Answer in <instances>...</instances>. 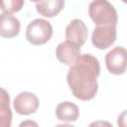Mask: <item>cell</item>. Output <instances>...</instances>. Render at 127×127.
Wrapping results in <instances>:
<instances>
[{"mask_svg": "<svg viewBox=\"0 0 127 127\" xmlns=\"http://www.w3.org/2000/svg\"><path fill=\"white\" fill-rule=\"evenodd\" d=\"M99 74V61L90 54L80 55L69 66L66 74V81L73 96L83 101L94 98L98 91Z\"/></svg>", "mask_w": 127, "mask_h": 127, "instance_id": "1", "label": "cell"}, {"mask_svg": "<svg viewBox=\"0 0 127 127\" xmlns=\"http://www.w3.org/2000/svg\"><path fill=\"white\" fill-rule=\"evenodd\" d=\"M88 15L96 26H116L117 11L108 0H93L88 6Z\"/></svg>", "mask_w": 127, "mask_h": 127, "instance_id": "2", "label": "cell"}, {"mask_svg": "<svg viewBox=\"0 0 127 127\" xmlns=\"http://www.w3.org/2000/svg\"><path fill=\"white\" fill-rule=\"evenodd\" d=\"M53 36V27L44 19H35L29 23L26 29V39L35 46H41L50 41Z\"/></svg>", "mask_w": 127, "mask_h": 127, "instance_id": "3", "label": "cell"}, {"mask_svg": "<svg viewBox=\"0 0 127 127\" xmlns=\"http://www.w3.org/2000/svg\"><path fill=\"white\" fill-rule=\"evenodd\" d=\"M116 37V26H96L91 35V42L95 48L105 50L114 44Z\"/></svg>", "mask_w": 127, "mask_h": 127, "instance_id": "4", "label": "cell"}, {"mask_svg": "<svg viewBox=\"0 0 127 127\" xmlns=\"http://www.w3.org/2000/svg\"><path fill=\"white\" fill-rule=\"evenodd\" d=\"M105 64L112 74H123L126 70V50L123 47H115L105 55Z\"/></svg>", "mask_w": 127, "mask_h": 127, "instance_id": "5", "label": "cell"}, {"mask_svg": "<svg viewBox=\"0 0 127 127\" xmlns=\"http://www.w3.org/2000/svg\"><path fill=\"white\" fill-rule=\"evenodd\" d=\"M15 111L20 115H30L35 113L39 107V99L33 92L23 91L19 93L13 102Z\"/></svg>", "mask_w": 127, "mask_h": 127, "instance_id": "6", "label": "cell"}, {"mask_svg": "<svg viewBox=\"0 0 127 127\" xmlns=\"http://www.w3.org/2000/svg\"><path fill=\"white\" fill-rule=\"evenodd\" d=\"M87 27L82 20L73 19L65 28V39L81 47L87 39Z\"/></svg>", "mask_w": 127, "mask_h": 127, "instance_id": "7", "label": "cell"}, {"mask_svg": "<svg viewBox=\"0 0 127 127\" xmlns=\"http://www.w3.org/2000/svg\"><path fill=\"white\" fill-rule=\"evenodd\" d=\"M80 56V47L69 42L64 41L58 45L56 49L57 59L65 65H72L76 59Z\"/></svg>", "mask_w": 127, "mask_h": 127, "instance_id": "8", "label": "cell"}, {"mask_svg": "<svg viewBox=\"0 0 127 127\" xmlns=\"http://www.w3.org/2000/svg\"><path fill=\"white\" fill-rule=\"evenodd\" d=\"M20 21L11 14H0V36L6 39L16 37L20 32Z\"/></svg>", "mask_w": 127, "mask_h": 127, "instance_id": "9", "label": "cell"}, {"mask_svg": "<svg viewBox=\"0 0 127 127\" xmlns=\"http://www.w3.org/2000/svg\"><path fill=\"white\" fill-rule=\"evenodd\" d=\"M56 116L63 122H74L79 116V109L73 102L63 101L56 107Z\"/></svg>", "mask_w": 127, "mask_h": 127, "instance_id": "10", "label": "cell"}, {"mask_svg": "<svg viewBox=\"0 0 127 127\" xmlns=\"http://www.w3.org/2000/svg\"><path fill=\"white\" fill-rule=\"evenodd\" d=\"M64 0H40L36 4V9L40 15L53 18L64 9Z\"/></svg>", "mask_w": 127, "mask_h": 127, "instance_id": "11", "label": "cell"}, {"mask_svg": "<svg viewBox=\"0 0 127 127\" xmlns=\"http://www.w3.org/2000/svg\"><path fill=\"white\" fill-rule=\"evenodd\" d=\"M12 124V110L10 96L6 89L0 87V127H10Z\"/></svg>", "mask_w": 127, "mask_h": 127, "instance_id": "12", "label": "cell"}, {"mask_svg": "<svg viewBox=\"0 0 127 127\" xmlns=\"http://www.w3.org/2000/svg\"><path fill=\"white\" fill-rule=\"evenodd\" d=\"M24 6V0H0V9L7 14L19 12Z\"/></svg>", "mask_w": 127, "mask_h": 127, "instance_id": "13", "label": "cell"}, {"mask_svg": "<svg viewBox=\"0 0 127 127\" xmlns=\"http://www.w3.org/2000/svg\"><path fill=\"white\" fill-rule=\"evenodd\" d=\"M30 1H31V2H36V3H37V2H39L40 0H30Z\"/></svg>", "mask_w": 127, "mask_h": 127, "instance_id": "14", "label": "cell"}, {"mask_svg": "<svg viewBox=\"0 0 127 127\" xmlns=\"http://www.w3.org/2000/svg\"><path fill=\"white\" fill-rule=\"evenodd\" d=\"M122 1H123V2H124V3H126V0H122Z\"/></svg>", "mask_w": 127, "mask_h": 127, "instance_id": "15", "label": "cell"}]
</instances>
